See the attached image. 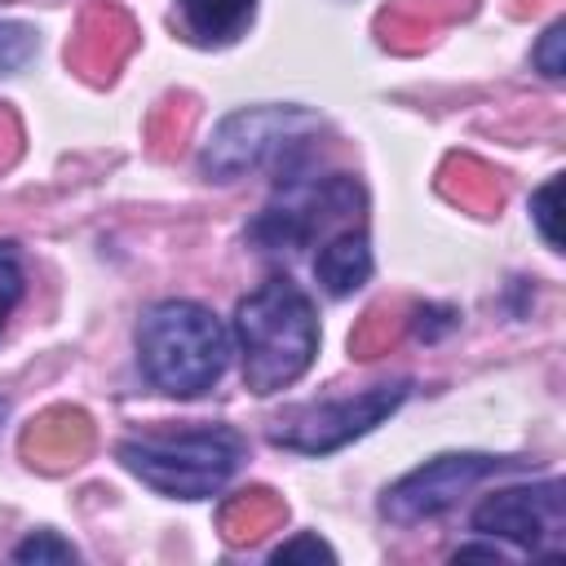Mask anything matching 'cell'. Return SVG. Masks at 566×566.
Instances as JSON below:
<instances>
[{
	"label": "cell",
	"instance_id": "6da1fadb",
	"mask_svg": "<svg viewBox=\"0 0 566 566\" xmlns=\"http://www.w3.org/2000/svg\"><path fill=\"white\" fill-rule=\"evenodd\" d=\"M234 340L252 394H274L301 380L318 349V318L310 296L287 279L261 283L234 310Z\"/></svg>",
	"mask_w": 566,
	"mask_h": 566
},
{
	"label": "cell",
	"instance_id": "7a4b0ae2",
	"mask_svg": "<svg viewBox=\"0 0 566 566\" xmlns=\"http://www.w3.org/2000/svg\"><path fill=\"white\" fill-rule=\"evenodd\" d=\"M142 371L155 389L172 398H195L212 389L230 358V336L221 318L199 301H159L137 327Z\"/></svg>",
	"mask_w": 566,
	"mask_h": 566
},
{
	"label": "cell",
	"instance_id": "3957f363",
	"mask_svg": "<svg viewBox=\"0 0 566 566\" xmlns=\"http://www.w3.org/2000/svg\"><path fill=\"white\" fill-rule=\"evenodd\" d=\"M119 464L137 473L146 486L172 500L217 495L243 460V433L230 424L177 429V433H142L119 442Z\"/></svg>",
	"mask_w": 566,
	"mask_h": 566
},
{
	"label": "cell",
	"instance_id": "277c9868",
	"mask_svg": "<svg viewBox=\"0 0 566 566\" xmlns=\"http://www.w3.org/2000/svg\"><path fill=\"white\" fill-rule=\"evenodd\" d=\"M407 380H394V385H371L354 398H336V402H318V407H296L287 416L274 420L270 429V442L274 447H287V451H336L345 447L349 438L367 433L371 424H380L385 416H394L407 398Z\"/></svg>",
	"mask_w": 566,
	"mask_h": 566
},
{
	"label": "cell",
	"instance_id": "5b68a950",
	"mask_svg": "<svg viewBox=\"0 0 566 566\" xmlns=\"http://www.w3.org/2000/svg\"><path fill=\"white\" fill-rule=\"evenodd\" d=\"M318 119L301 106H256V111H239L230 115L208 150H203V172H212L217 181L239 177L243 168H256L265 159H279L287 146H296L305 133H314Z\"/></svg>",
	"mask_w": 566,
	"mask_h": 566
},
{
	"label": "cell",
	"instance_id": "8992f818",
	"mask_svg": "<svg viewBox=\"0 0 566 566\" xmlns=\"http://www.w3.org/2000/svg\"><path fill=\"white\" fill-rule=\"evenodd\" d=\"M513 464H517V460L478 455V451H469V455H438V460L420 464L416 473L398 478V482L385 491L380 513H385L389 522H398V526L424 522V517L451 509V504L460 500V491H469L473 482H482V478H491V473H500V469H513Z\"/></svg>",
	"mask_w": 566,
	"mask_h": 566
},
{
	"label": "cell",
	"instance_id": "52a82bcc",
	"mask_svg": "<svg viewBox=\"0 0 566 566\" xmlns=\"http://www.w3.org/2000/svg\"><path fill=\"white\" fill-rule=\"evenodd\" d=\"M473 531L504 535L526 553H544V544H557L566 535V495L562 482L548 478L539 486H509L486 495L473 509Z\"/></svg>",
	"mask_w": 566,
	"mask_h": 566
},
{
	"label": "cell",
	"instance_id": "ba28073f",
	"mask_svg": "<svg viewBox=\"0 0 566 566\" xmlns=\"http://www.w3.org/2000/svg\"><path fill=\"white\" fill-rule=\"evenodd\" d=\"M314 274L323 283L327 296H349L371 279V248L363 230H340L332 234L318 256H314Z\"/></svg>",
	"mask_w": 566,
	"mask_h": 566
},
{
	"label": "cell",
	"instance_id": "9c48e42d",
	"mask_svg": "<svg viewBox=\"0 0 566 566\" xmlns=\"http://www.w3.org/2000/svg\"><path fill=\"white\" fill-rule=\"evenodd\" d=\"M256 0H177L181 27L199 44H230L252 22Z\"/></svg>",
	"mask_w": 566,
	"mask_h": 566
},
{
	"label": "cell",
	"instance_id": "30bf717a",
	"mask_svg": "<svg viewBox=\"0 0 566 566\" xmlns=\"http://www.w3.org/2000/svg\"><path fill=\"white\" fill-rule=\"evenodd\" d=\"M22 287H27L22 252H18V243H0V332L13 314V305L22 301Z\"/></svg>",
	"mask_w": 566,
	"mask_h": 566
},
{
	"label": "cell",
	"instance_id": "8fae6325",
	"mask_svg": "<svg viewBox=\"0 0 566 566\" xmlns=\"http://www.w3.org/2000/svg\"><path fill=\"white\" fill-rule=\"evenodd\" d=\"M35 53V31L27 22H0V75L27 66Z\"/></svg>",
	"mask_w": 566,
	"mask_h": 566
},
{
	"label": "cell",
	"instance_id": "7c38bea8",
	"mask_svg": "<svg viewBox=\"0 0 566 566\" xmlns=\"http://www.w3.org/2000/svg\"><path fill=\"white\" fill-rule=\"evenodd\" d=\"M557 195H562V177H548L535 195H531V212H535V226L544 234L548 248H562V230H557Z\"/></svg>",
	"mask_w": 566,
	"mask_h": 566
},
{
	"label": "cell",
	"instance_id": "4fadbf2b",
	"mask_svg": "<svg viewBox=\"0 0 566 566\" xmlns=\"http://www.w3.org/2000/svg\"><path fill=\"white\" fill-rule=\"evenodd\" d=\"M13 562H75V548L53 531H35L13 548Z\"/></svg>",
	"mask_w": 566,
	"mask_h": 566
},
{
	"label": "cell",
	"instance_id": "5bb4252c",
	"mask_svg": "<svg viewBox=\"0 0 566 566\" xmlns=\"http://www.w3.org/2000/svg\"><path fill=\"white\" fill-rule=\"evenodd\" d=\"M562 49H566V22H553V27L539 35V44H535V66H539L548 80H562V71H566Z\"/></svg>",
	"mask_w": 566,
	"mask_h": 566
},
{
	"label": "cell",
	"instance_id": "9a60e30c",
	"mask_svg": "<svg viewBox=\"0 0 566 566\" xmlns=\"http://www.w3.org/2000/svg\"><path fill=\"white\" fill-rule=\"evenodd\" d=\"M292 557H336L323 539H314V535H301V539H292V544H283V548H274V562H292Z\"/></svg>",
	"mask_w": 566,
	"mask_h": 566
},
{
	"label": "cell",
	"instance_id": "2e32d148",
	"mask_svg": "<svg viewBox=\"0 0 566 566\" xmlns=\"http://www.w3.org/2000/svg\"><path fill=\"white\" fill-rule=\"evenodd\" d=\"M469 557H486V562H500V548H460L455 562H469Z\"/></svg>",
	"mask_w": 566,
	"mask_h": 566
}]
</instances>
